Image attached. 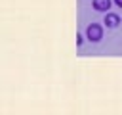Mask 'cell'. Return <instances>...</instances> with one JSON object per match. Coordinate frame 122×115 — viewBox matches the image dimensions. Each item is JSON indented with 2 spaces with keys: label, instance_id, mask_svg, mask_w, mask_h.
Returning a JSON list of instances; mask_svg holds the SVG:
<instances>
[{
  "label": "cell",
  "instance_id": "cell-4",
  "mask_svg": "<svg viewBox=\"0 0 122 115\" xmlns=\"http://www.w3.org/2000/svg\"><path fill=\"white\" fill-rule=\"evenodd\" d=\"M82 42H84V36L80 33H76V46H82Z\"/></svg>",
  "mask_w": 122,
  "mask_h": 115
},
{
  "label": "cell",
  "instance_id": "cell-1",
  "mask_svg": "<svg viewBox=\"0 0 122 115\" xmlns=\"http://www.w3.org/2000/svg\"><path fill=\"white\" fill-rule=\"evenodd\" d=\"M86 38L90 42H99L103 38V25L99 23H90L86 27Z\"/></svg>",
  "mask_w": 122,
  "mask_h": 115
},
{
  "label": "cell",
  "instance_id": "cell-2",
  "mask_svg": "<svg viewBox=\"0 0 122 115\" xmlns=\"http://www.w3.org/2000/svg\"><path fill=\"white\" fill-rule=\"evenodd\" d=\"M103 25H105L107 29H116V27L120 25V15L114 13V12H107L105 17H103Z\"/></svg>",
  "mask_w": 122,
  "mask_h": 115
},
{
  "label": "cell",
  "instance_id": "cell-5",
  "mask_svg": "<svg viewBox=\"0 0 122 115\" xmlns=\"http://www.w3.org/2000/svg\"><path fill=\"white\" fill-rule=\"evenodd\" d=\"M112 2H114V4L118 6V8H122V0H112Z\"/></svg>",
  "mask_w": 122,
  "mask_h": 115
},
{
  "label": "cell",
  "instance_id": "cell-3",
  "mask_svg": "<svg viewBox=\"0 0 122 115\" xmlns=\"http://www.w3.org/2000/svg\"><path fill=\"white\" fill-rule=\"evenodd\" d=\"M112 4H114L112 0H92V8H93L95 12H101V13L111 12V6H112Z\"/></svg>",
  "mask_w": 122,
  "mask_h": 115
}]
</instances>
